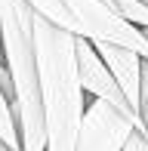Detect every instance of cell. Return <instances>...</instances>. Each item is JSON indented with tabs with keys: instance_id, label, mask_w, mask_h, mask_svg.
<instances>
[{
	"instance_id": "obj_1",
	"label": "cell",
	"mask_w": 148,
	"mask_h": 151,
	"mask_svg": "<svg viewBox=\"0 0 148 151\" xmlns=\"http://www.w3.org/2000/svg\"><path fill=\"white\" fill-rule=\"evenodd\" d=\"M34 43L40 68L46 151H74L86 117V105H90L77 74V37L37 16Z\"/></svg>"
},
{
	"instance_id": "obj_2",
	"label": "cell",
	"mask_w": 148,
	"mask_h": 151,
	"mask_svg": "<svg viewBox=\"0 0 148 151\" xmlns=\"http://www.w3.org/2000/svg\"><path fill=\"white\" fill-rule=\"evenodd\" d=\"M34 19L37 12L28 0H0V50L12 80V114L19 123L22 151H46Z\"/></svg>"
},
{
	"instance_id": "obj_3",
	"label": "cell",
	"mask_w": 148,
	"mask_h": 151,
	"mask_svg": "<svg viewBox=\"0 0 148 151\" xmlns=\"http://www.w3.org/2000/svg\"><path fill=\"white\" fill-rule=\"evenodd\" d=\"M28 6L40 19L52 22L56 28L74 37L126 46L148 62V34L133 28L126 19H120L108 0H28Z\"/></svg>"
},
{
	"instance_id": "obj_4",
	"label": "cell",
	"mask_w": 148,
	"mask_h": 151,
	"mask_svg": "<svg viewBox=\"0 0 148 151\" xmlns=\"http://www.w3.org/2000/svg\"><path fill=\"white\" fill-rule=\"evenodd\" d=\"M77 74H80V86H83L86 96H93L96 102L111 105L114 111H120L126 120H133L136 129H139V117H136V111H133V105L126 102L120 83L108 71L105 59L99 56L96 43H93V40H83V37H77Z\"/></svg>"
},
{
	"instance_id": "obj_5",
	"label": "cell",
	"mask_w": 148,
	"mask_h": 151,
	"mask_svg": "<svg viewBox=\"0 0 148 151\" xmlns=\"http://www.w3.org/2000/svg\"><path fill=\"white\" fill-rule=\"evenodd\" d=\"M133 129H136L133 120H126L111 105L93 99L86 105V117H83L80 139H77L74 151H124L126 139L133 136Z\"/></svg>"
},
{
	"instance_id": "obj_6",
	"label": "cell",
	"mask_w": 148,
	"mask_h": 151,
	"mask_svg": "<svg viewBox=\"0 0 148 151\" xmlns=\"http://www.w3.org/2000/svg\"><path fill=\"white\" fill-rule=\"evenodd\" d=\"M96 50H99V56L105 59V65H108V71L114 74V80L120 83L126 102H130L133 111H136L139 108V93H142V65H145V59L139 56V52L126 50V46H114V43H96Z\"/></svg>"
},
{
	"instance_id": "obj_7",
	"label": "cell",
	"mask_w": 148,
	"mask_h": 151,
	"mask_svg": "<svg viewBox=\"0 0 148 151\" xmlns=\"http://www.w3.org/2000/svg\"><path fill=\"white\" fill-rule=\"evenodd\" d=\"M0 142L9 145L12 151H22V139H19V123H16V114H12V105L9 99L0 90Z\"/></svg>"
},
{
	"instance_id": "obj_8",
	"label": "cell",
	"mask_w": 148,
	"mask_h": 151,
	"mask_svg": "<svg viewBox=\"0 0 148 151\" xmlns=\"http://www.w3.org/2000/svg\"><path fill=\"white\" fill-rule=\"evenodd\" d=\"M124 151H148V136H145V133H139V129H133V136L126 139Z\"/></svg>"
},
{
	"instance_id": "obj_9",
	"label": "cell",
	"mask_w": 148,
	"mask_h": 151,
	"mask_svg": "<svg viewBox=\"0 0 148 151\" xmlns=\"http://www.w3.org/2000/svg\"><path fill=\"white\" fill-rule=\"evenodd\" d=\"M0 151H12V148H9V145H3V142H0Z\"/></svg>"
},
{
	"instance_id": "obj_10",
	"label": "cell",
	"mask_w": 148,
	"mask_h": 151,
	"mask_svg": "<svg viewBox=\"0 0 148 151\" xmlns=\"http://www.w3.org/2000/svg\"><path fill=\"white\" fill-rule=\"evenodd\" d=\"M142 3H148V0H142Z\"/></svg>"
}]
</instances>
